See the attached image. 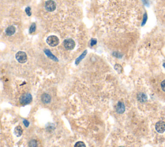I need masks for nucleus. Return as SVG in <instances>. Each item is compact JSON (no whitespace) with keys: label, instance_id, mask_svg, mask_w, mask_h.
I'll use <instances>...</instances> for the list:
<instances>
[{"label":"nucleus","instance_id":"obj_1","mask_svg":"<svg viewBox=\"0 0 165 147\" xmlns=\"http://www.w3.org/2000/svg\"><path fill=\"white\" fill-rule=\"evenodd\" d=\"M32 100V95L29 93L24 94L21 96L20 99V103L23 105H28L31 103Z\"/></svg>","mask_w":165,"mask_h":147},{"label":"nucleus","instance_id":"obj_2","mask_svg":"<svg viewBox=\"0 0 165 147\" xmlns=\"http://www.w3.org/2000/svg\"><path fill=\"white\" fill-rule=\"evenodd\" d=\"M47 43L51 47H56L59 44V40L56 35H50L47 39Z\"/></svg>","mask_w":165,"mask_h":147},{"label":"nucleus","instance_id":"obj_3","mask_svg":"<svg viewBox=\"0 0 165 147\" xmlns=\"http://www.w3.org/2000/svg\"><path fill=\"white\" fill-rule=\"evenodd\" d=\"M16 58L19 63H25L27 61V55L24 52L20 51L16 54Z\"/></svg>","mask_w":165,"mask_h":147},{"label":"nucleus","instance_id":"obj_4","mask_svg":"<svg viewBox=\"0 0 165 147\" xmlns=\"http://www.w3.org/2000/svg\"><path fill=\"white\" fill-rule=\"evenodd\" d=\"M45 7L48 12H53L56 8V3L53 0H49L45 3Z\"/></svg>","mask_w":165,"mask_h":147},{"label":"nucleus","instance_id":"obj_5","mask_svg":"<svg viewBox=\"0 0 165 147\" xmlns=\"http://www.w3.org/2000/svg\"><path fill=\"white\" fill-rule=\"evenodd\" d=\"M63 45L67 50H72L74 49L76 43L72 39H67L63 42Z\"/></svg>","mask_w":165,"mask_h":147},{"label":"nucleus","instance_id":"obj_6","mask_svg":"<svg viewBox=\"0 0 165 147\" xmlns=\"http://www.w3.org/2000/svg\"><path fill=\"white\" fill-rule=\"evenodd\" d=\"M155 130L159 133H163L165 131V123L162 121H159L155 124Z\"/></svg>","mask_w":165,"mask_h":147},{"label":"nucleus","instance_id":"obj_7","mask_svg":"<svg viewBox=\"0 0 165 147\" xmlns=\"http://www.w3.org/2000/svg\"><path fill=\"white\" fill-rule=\"evenodd\" d=\"M115 110L116 112L119 114H123L125 111V104L121 101H119L117 103L116 106H115Z\"/></svg>","mask_w":165,"mask_h":147},{"label":"nucleus","instance_id":"obj_8","mask_svg":"<svg viewBox=\"0 0 165 147\" xmlns=\"http://www.w3.org/2000/svg\"><path fill=\"white\" fill-rule=\"evenodd\" d=\"M41 101L44 103H49L51 101V97L48 94H43L41 96Z\"/></svg>","mask_w":165,"mask_h":147},{"label":"nucleus","instance_id":"obj_9","mask_svg":"<svg viewBox=\"0 0 165 147\" xmlns=\"http://www.w3.org/2000/svg\"><path fill=\"white\" fill-rule=\"evenodd\" d=\"M5 32L7 35H9V36L12 35L15 32H16V28H15V26H8V27L6 29Z\"/></svg>","mask_w":165,"mask_h":147},{"label":"nucleus","instance_id":"obj_10","mask_svg":"<svg viewBox=\"0 0 165 147\" xmlns=\"http://www.w3.org/2000/svg\"><path fill=\"white\" fill-rule=\"evenodd\" d=\"M137 99L141 103H144L147 101V96L144 93H139L137 94Z\"/></svg>","mask_w":165,"mask_h":147},{"label":"nucleus","instance_id":"obj_11","mask_svg":"<svg viewBox=\"0 0 165 147\" xmlns=\"http://www.w3.org/2000/svg\"><path fill=\"white\" fill-rule=\"evenodd\" d=\"M23 130L22 127L20 126H17L14 129V134L17 137H20L23 134Z\"/></svg>","mask_w":165,"mask_h":147},{"label":"nucleus","instance_id":"obj_12","mask_svg":"<svg viewBox=\"0 0 165 147\" xmlns=\"http://www.w3.org/2000/svg\"><path fill=\"white\" fill-rule=\"evenodd\" d=\"M45 53L46 54V55L49 58H50V59H52V60L55 61H58V58H57L55 56L53 55V54L51 53V52H50L49 50H48V49H45Z\"/></svg>","mask_w":165,"mask_h":147},{"label":"nucleus","instance_id":"obj_13","mask_svg":"<svg viewBox=\"0 0 165 147\" xmlns=\"http://www.w3.org/2000/svg\"><path fill=\"white\" fill-rule=\"evenodd\" d=\"M29 147H38V143H37L36 141L33 139L29 142Z\"/></svg>","mask_w":165,"mask_h":147},{"label":"nucleus","instance_id":"obj_14","mask_svg":"<svg viewBox=\"0 0 165 147\" xmlns=\"http://www.w3.org/2000/svg\"><path fill=\"white\" fill-rule=\"evenodd\" d=\"M74 147H86V145L82 141H78L75 144Z\"/></svg>","mask_w":165,"mask_h":147},{"label":"nucleus","instance_id":"obj_15","mask_svg":"<svg viewBox=\"0 0 165 147\" xmlns=\"http://www.w3.org/2000/svg\"><path fill=\"white\" fill-rule=\"evenodd\" d=\"M35 29H36V26H35V24L32 23L30 27V31H29L30 34H32V33H34V32H35Z\"/></svg>","mask_w":165,"mask_h":147},{"label":"nucleus","instance_id":"obj_16","mask_svg":"<svg viewBox=\"0 0 165 147\" xmlns=\"http://www.w3.org/2000/svg\"><path fill=\"white\" fill-rule=\"evenodd\" d=\"M86 54H87V51H85V52H84V53H83V54H82V55H81V56H80L79 58H78V59H77V60H76V64H78V63H79L80 61H81V59H82V58H84Z\"/></svg>","mask_w":165,"mask_h":147},{"label":"nucleus","instance_id":"obj_17","mask_svg":"<svg viewBox=\"0 0 165 147\" xmlns=\"http://www.w3.org/2000/svg\"><path fill=\"white\" fill-rule=\"evenodd\" d=\"M115 69L116 70L117 72L121 73V72H122V70H123V68H122V67L120 65L116 64L115 65Z\"/></svg>","mask_w":165,"mask_h":147},{"label":"nucleus","instance_id":"obj_18","mask_svg":"<svg viewBox=\"0 0 165 147\" xmlns=\"http://www.w3.org/2000/svg\"><path fill=\"white\" fill-rule=\"evenodd\" d=\"M25 12H26V13L27 14L28 16H31V10H30V7H27V8H26V9H25Z\"/></svg>","mask_w":165,"mask_h":147},{"label":"nucleus","instance_id":"obj_19","mask_svg":"<svg viewBox=\"0 0 165 147\" xmlns=\"http://www.w3.org/2000/svg\"><path fill=\"white\" fill-rule=\"evenodd\" d=\"M161 88H162V90H163L164 92H165V79L161 82Z\"/></svg>","mask_w":165,"mask_h":147},{"label":"nucleus","instance_id":"obj_20","mask_svg":"<svg viewBox=\"0 0 165 147\" xmlns=\"http://www.w3.org/2000/svg\"><path fill=\"white\" fill-rule=\"evenodd\" d=\"M146 20H147V15H146V14H145L144 16V19H143V23H142V25H144V24L146 23Z\"/></svg>","mask_w":165,"mask_h":147},{"label":"nucleus","instance_id":"obj_21","mask_svg":"<svg viewBox=\"0 0 165 147\" xmlns=\"http://www.w3.org/2000/svg\"><path fill=\"white\" fill-rule=\"evenodd\" d=\"M96 43H97V41H96V40H95V39H94V40H91V42H90L91 46H94V45H96Z\"/></svg>","mask_w":165,"mask_h":147},{"label":"nucleus","instance_id":"obj_22","mask_svg":"<svg viewBox=\"0 0 165 147\" xmlns=\"http://www.w3.org/2000/svg\"><path fill=\"white\" fill-rule=\"evenodd\" d=\"M23 123H24V125L26 126V127H28V126H29V122L28 121H26V120H24Z\"/></svg>","mask_w":165,"mask_h":147},{"label":"nucleus","instance_id":"obj_23","mask_svg":"<svg viewBox=\"0 0 165 147\" xmlns=\"http://www.w3.org/2000/svg\"><path fill=\"white\" fill-rule=\"evenodd\" d=\"M119 147H125V146H119Z\"/></svg>","mask_w":165,"mask_h":147}]
</instances>
